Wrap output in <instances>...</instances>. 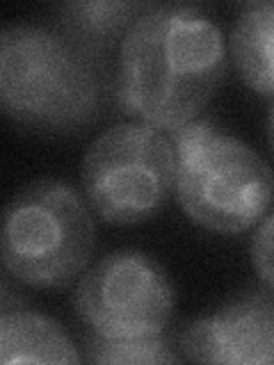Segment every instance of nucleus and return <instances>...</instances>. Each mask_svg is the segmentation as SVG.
Masks as SVG:
<instances>
[{"mask_svg": "<svg viewBox=\"0 0 274 365\" xmlns=\"http://www.w3.org/2000/svg\"><path fill=\"white\" fill-rule=\"evenodd\" d=\"M226 71L217 23L192 5H151L123 34L117 101L126 114L160 130L199 117Z\"/></svg>", "mask_w": 274, "mask_h": 365, "instance_id": "f257e3e1", "label": "nucleus"}, {"mask_svg": "<svg viewBox=\"0 0 274 365\" xmlns=\"http://www.w3.org/2000/svg\"><path fill=\"white\" fill-rule=\"evenodd\" d=\"M106 91L96 55L62 30L14 23L0 34V101L23 128L80 130L101 114Z\"/></svg>", "mask_w": 274, "mask_h": 365, "instance_id": "f03ea898", "label": "nucleus"}, {"mask_svg": "<svg viewBox=\"0 0 274 365\" xmlns=\"http://www.w3.org/2000/svg\"><path fill=\"white\" fill-rule=\"evenodd\" d=\"M176 201L194 224L235 235L256 226L274 199V174L247 142L208 119L171 130Z\"/></svg>", "mask_w": 274, "mask_h": 365, "instance_id": "7ed1b4c3", "label": "nucleus"}, {"mask_svg": "<svg viewBox=\"0 0 274 365\" xmlns=\"http://www.w3.org/2000/svg\"><path fill=\"white\" fill-rule=\"evenodd\" d=\"M94 233L83 194L57 178L34 180L5 208L3 265L32 288H60L87 267Z\"/></svg>", "mask_w": 274, "mask_h": 365, "instance_id": "20e7f679", "label": "nucleus"}, {"mask_svg": "<svg viewBox=\"0 0 274 365\" xmlns=\"http://www.w3.org/2000/svg\"><path fill=\"white\" fill-rule=\"evenodd\" d=\"M83 192L101 220L117 226L153 217L176 178L171 137L142 121L101 133L83 158Z\"/></svg>", "mask_w": 274, "mask_h": 365, "instance_id": "39448f33", "label": "nucleus"}, {"mask_svg": "<svg viewBox=\"0 0 274 365\" xmlns=\"http://www.w3.org/2000/svg\"><path fill=\"white\" fill-rule=\"evenodd\" d=\"M73 302L91 334L146 338L163 336L176 292L158 260L137 249H117L85 272Z\"/></svg>", "mask_w": 274, "mask_h": 365, "instance_id": "423d86ee", "label": "nucleus"}, {"mask_svg": "<svg viewBox=\"0 0 274 365\" xmlns=\"http://www.w3.org/2000/svg\"><path fill=\"white\" fill-rule=\"evenodd\" d=\"M181 347L197 363L274 365V292L249 290L194 319Z\"/></svg>", "mask_w": 274, "mask_h": 365, "instance_id": "0eeeda50", "label": "nucleus"}, {"mask_svg": "<svg viewBox=\"0 0 274 365\" xmlns=\"http://www.w3.org/2000/svg\"><path fill=\"white\" fill-rule=\"evenodd\" d=\"M85 361L66 331L34 311L3 308L0 317V363H80Z\"/></svg>", "mask_w": 274, "mask_h": 365, "instance_id": "6e6552de", "label": "nucleus"}, {"mask_svg": "<svg viewBox=\"0 0 274 365\" xmlns=\"http://www.w3.org/2000/svg\"><path fill=\"white\" fill-rule=\"evenodd\" d=\"M228 48L245 83L260 96L274 98V0L240 9Z\"/></svg>", "mask_w": 274, "mask_h": 365, "instance_id": "1a4fd4ad", "label": "nucleus"}, {"mask_svg": "<svg viewBox=\"0 0 274 365\" xmlns=\"http://www.w3.org/2000/svg\"><path fill=\"white\" fill-rule=\"evenodd\" d=\"M151 7L133 0H85L57 7L62 32L94 53L112 46V41L131 30L133 23Z\"/></svg>", "mask_w": 274, "mask_h": 365, "instance_id": "9d476101", "label": "nucleus"}, {"mask_svg": "<svg viewBox=\"0 0 274 365\" xmlns=\"http://www.w3.org/2000/svg\"><path fill=\"white\" fill-rule=\"evenodd\" d=\"M85 361L89 363H178V354L163 336L146 338H103L91 334L85 345Z\"/></svg>", "mask_w": 274, "mask_h": 365, "instance_id": "9b49d317", "label": "nucleus"}, {"mask_svg": "<svg viewBox=\"0 0 274 365\" xmlns=\"http://www.w3.org/2000/svg\"><path fill=\"white\" fill-rule=\"evenodd\" d=\"M251 262L263 285L274 292V210L263 217L251 240Z\"/></svg>", "mask_w": 274, "mask_h": 365, "instance_id": "f8f14e48", "label": "nucleus"}, {"mask_svg": "<svg viewBox=\"0 0 274 365\" xmlns=\"http://www.w3.org/2000/svg\"><path fill=\"white\" fill-rule=\"evenodd\" d=\"M268 133H270V144H272V151H274V108L270 112V121H268Z\"/></svg>", "mask_w": 274, "mask_h": 365, "instance_id": "ddd939ff", "label": "nucleus"}]
</instances>
